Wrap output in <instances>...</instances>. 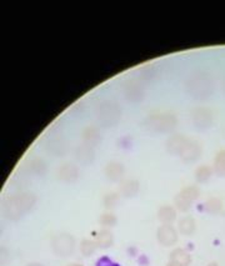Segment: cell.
Wrapping results in <instances>:
<instances>
[{
    "label": "cell",
    "mask_w": 225,
    "mask_h": 266,
    "mask_svg": "<svg viewBox=\"0 0 225 266\" xmlns=\"http://www.w3.org/2000/svg\"><path fill=\"white\" fill-rule=\"evenodd\" d=\"M124 97L130 103H140L144 99L145 90L143 84L138 79H130L124 84Z\"/></svg>",
    "instance_id": "cell-7"
},
{
    "label": "cell",
    "mask_w": 225,
    "mask_h": 266,
    "mask_svg": "<svg viewBox=\"0 0 225 266\" xmlns=\"http://www.w3.org/2000/svg\"><path fill=\"white\" fill-rule=\"evenodd\" d=\"M36 204V195L33 193H18L9 196L4 204V213L9 220L16 221L28 214Z\"/></svg>",
    "instance_id": "cell-2"
},
{
    "label": "cell",
    "mask_w": 225,
    "mask_h": 266,
    "mask_svg": "<svg viewBox=\"0 0 225 266\" xmlns=\"http://www.w3.org/2000/svg\"><path fill=\"white\" fill-rule=\"evenodd\" d=\"M189 139L183 134H173L167 140V151L172 155H180Z\"/></svg>",
    "instance_id": "cell-12"
},
{
    "label": "cell",
    "mask_w": 225,
    "mask_h": 266,
    "mask_svg": "<svg viewBox=\"0 0 225 266\" xmlns=\"http://www.w3.org/2000/svg\"><path fill=\"white\" fill-rule=\"evenodd\" d=\"M203 152V147L197 140H190L188 141V144L185 145V147L183 149V151L180 152V159L183 160L187 164H190V162H194L197 160H199V157L202 156Z\"/></svg>",
    "instance_id": "cell-9"
},
{
    "label": "cell",
    "mask_w": 225,
    "mask_h": 266,
    "mask_svg": "<svg viewBox=\"0 0 225 266\" xmlns=\"http://www.w3.org/2000/svg\"><path fill=\"white\" fill-rule=\"evenodd\" d=\"M104 174L110 181L118 183L124 177L125 166L120 161H109L104 167Z\"/></svg>",
    "instance_id": "cell-11"
},
{
    "label": "cell",
    "mask_w": 225,
    "mask_h": 266,
    "mask_svg": "<svg viewBox=\"0 0 225 266\" xmlns=\"http://www.w3.org/2000/svg\"><path fill=\"white\" fill-rule=\"evenodd\" d=\"M58 179L63 183L71 184L79 179V167L74 162H64L58 167Z\"/></svg>",
    "instance_id": "cell-10"
},
{
    "label": "cell",
    "mask_w": 225,
    "mask_h": 266,
    "mask_svg": "<svg viewBox=\"0 0 225 266\" xmlns=\"http://www.w3.org/2000/svg\"><path fill=\"white\" fill-rule=\"evenodd\" d=\"M81 140H83V144L89 145L91 147L96 146L101 140L100 130L95 125H88L86 128H84L83 133H81Z\"/></svg>",
    "instance_id": "cell-15"
},
{
    "label": "cell",
    "mask_w": 225,
    "mask_h": 266,
    "mask_svg": "<svg viewBox=\"0 0 225 266\" xmlns=\"http://www.w3.org/2000/svg\"><path fill=\"white\" fill-rule=\"evenodd\" d=\"M119 199H120V194L115 193V191L105 194V195L103 196V206L105 209H108V210H110V209L117 206V204L119 203Z\"/></svg>",
    "instance_id": "cell-28"
},
{
    "label": "cell",
    "mask_w": 225,
    "mask_h": 266,
    "mask_svg": "<svg viewBox=\"0 0 225 266\" xmlns=\"http://www.w3.org/2000/svg\"><path fill=\"white\" fill-rule=\"evenodd\" d=\"M118 223V218L115 214L110 213V211H106V213H103L99 218V224L103 226V229H108V228H113V226L117 225Z\"/></svg>",
    "instance_id": "cell-26"
},
{
    "label": "cell",
    "mask_w": 225,
    "mask_h": 266,
    "mask_svg": "<svg viewBox=\"0 0 225 266\" xmlns=\"http://www.w3.org/2000/svg\"><path fill=\"white\" fill-rule=\"evenodd\" d=\"M178 117L172 112L153 113L145 119V127L155 133H170L177 128Z\"/></svg>",
    "instance_id": "cell-4"
},
{
    "label": "cell",
    "mask_w": 225,
    "mask_h": 266,
    "mask_svg": "<svg viewBox=\"0 0 225 266\" xmlns=\"http://www.w3.org/2000/svg\"><path fill=\"white\" fill-rule=\"evenodd\" d=\"M167 266H183V265H180V264H178V263H175V261L170 260L169 263L167 264Z\"/></svg>",
    "instance_id": "cell-31"
},
{
    "label": "cell",
    "mask_w": 225,
    "mask_h": 266,
    "mask_svg": "<svg viewBox=\"0 0 225 266\" xmlns=\"http://www.w3.org/2000/svg\"><path fill=\"white\" fill-rule=\"evenodd\" d=\"M98 249V245H96L95 241L90 240V239H83L80 243V253L83 254L85 258H89V256L93 255L94 253Z\"/></svg>",
    "instance_id": "cell-27"
},
{
    "label": "cell",
    "mask_w": 225,
    "mask_h": 266,
    "mask_svg": "<svg viewBox=\"0 0 225 266\" xmlns=\"http://www.w3.org/2000/svg\"><path fill=\"white\" fill-rule=\"evenodd\" d=\"M213 167H210L209 165H200L195 170V179H197L198 183L203 184L209 181V179L213 175Z\"/></svg>",
    "instance_id": "cell-22"
},
{
    "label": "cell",
    "mask_w": 225,
    "mask_h": 266,
    "mask_svg": "<svg viewBox=\"0 0 225 266\" xmlns=\"http://www.w3.org/2000/svg\"><path fill=\"white\" fill-rule=\"evenodd\" d=\"M214 171L219 176H225V149L218 151L214 159Z\"/></svg>",
    "instance_id": "cell-24"
},
{
    "label": "cell",
    "mask_w": 225,
    "mask_h": 266,
    "mask_svg": "<svg viewBox=\"0 0 225 266\" xmlns=\"http://www.w3.org/2000/svg\"><path fill=\"white\" fill-rule=\"evenodd\" d=\"M207 266H219V265H218V263H209Z\"/></svg>",
    "instance_id": "cell-33"
},
{
    "label": "cell",
    "mask_w": 225,
    "mask_h": 266,
    "mask_svg": "<svg viewBox=\"0 0 225 266\" xmlns=\"http://www.w3.org/2000/svg\"><path fill=\"white\" fill-rule=\"evenodd\" d=\"M157 239L160 245L170 248V246H174L178 243L179 236H178V231L175 230L174 226L162 224L157 230Z\"/></svg>",
    "instance_id": "cell-8"
},
{
    "label": "cell",
    "mask_w": 225,
    "mask_h": 266,
    "mask_svg": "<svg viewBox=\"0 0 225 266\" xmlns=\"http://www.w3.org/2000/svg\"><path fill=\"white\" fill-rule=\"evenodd\" d=\"M74 156L79 164L89 165L93 162L94 157H95V151H94V147L86 144H80L74 150Z\"/></svg>",
    "instance_id": "cell-13"
},
{
    "label": "cell",
    "mask_w": 225,
    "mask_h": 266,
    "mask_svg": "<svg viewBox=\"0 0 225 266\" xmlns=\"http://www.w3.org/2000/svg\"><path fill=\"white\" fill-rule=\"evenodd\" d=\"M95 266H118V265L115 263H113L108 256H101V258L96 261Z\"/></svg>",
    "instance_id": "cell-30"
},
{
    "label": "cell",
    "mask_w": 225,
    "mask_h": 266,
    "mask_svg": "<svg viewBox=\"0 0 225 266\" xmlns=\"http://www.w3.org/2000/svg\"><path fill=\"white\" fill-rule=\"evenodd\" d=\"M174 204H175V209L179 211H182V213H185V211H189L190 208H192L193 203H190V201H188L187 199L184 198V196L180 195L179 193L175 195L174 198Z\"/></svg>",
    "instance_id": "cell-29"
},
{
    "label": "cell",
    "mask_w": 225,
    "mask_h": 266,
    "mask_svg": "<svg viewBox=\"0 0 225 266\" xmlns=\"http://www.w3.org/2000/svg\"><path fill=\"white\" fill-rule=\"evenodd\" d=\"M66 266H83V265H80V264H69V265Z\"/></svg>",
    "instance_id": "cell-34"
},
{
    "label": "cell",
    "mask_w": 225,
    "mask_h": 266,
    "mask_svg": "<svg viewBox=\"0 0 225 266\" xmlns=\"http://www.w3.org/2000/svg\"><path fill=\"white\" fill-rule=\"evenodd\" d=\"M179 194L182 196H184L188 201L190 203H194L195 200H198L200 196V189L195 185H188L185 188H183L182 190L179 191Z\"/></svg>",
    "instance_id": "cell-23"
},
{
    "label": "cell",
    "mask_w": 225,
    "mask_h": 266,
    "mask_svg": "<svg viewBox=\"0 0 225 266\" xmlns=\"http://www.w3.org/2000/svg\"><path fill=\"white\" fill-rule=\"evenodd\" d=\"M170 260L175 261V263L180 264L183 266H189L192 264V256L184 249L177 248L170 253Z\"/></svg>",
    "instance_id": "cell-20"
},
{
    "label": "cell",
    "mask_w": 225,
    "mask_h": 266,
    "mask_svg": "<svg viewBox=\"0 0 225 266\" xmlns=\"http://www.w3.org/2000/svg\"><path fill=\"white\" fill-rule=\"evenodd\" d=\"M158 219L164 225H172L177 219V209L172 205H162L158 210Z\"/></svg>",
    "instance_id": "cell-17"
},
{
    "label": "cell",
    "mask_w": 225,
    "mask_h": 266,
    "mask_svg": "<svg viewBox=\"0 0 225 266\" xmlns=\"http://www.w3.org/2000/svg\"><path fill=\"white\" fill-rule=\"evenodd\" d=\"M26 266H44V265L40 263H29Z\"/></svg>",
    "instance_id": "cell-32"
},
{
    "label": "cell",
    "mask_w": 225,
    "mask_h": 266,
    "mask_svg": "<svg viewBox=\"0 0 225 266\" xmlns=\"http://www.w3.org/2000/svg\"><path fill=\"white\" fill-rule=\"evenodd\" d=\"M96 119L103 128H113L122 119V107L115 100H104L96 109Z\"/></svg>",
    "instance_id": "cell-3"
},
{
    "label": "cell",
    "mask_w": 225,
    "mask_h": 266,
    "mask_svg": "<svg viewBox=\"0 0 225 266\" xmlns=\"http://www.w3.org/2000/svg\"><path fill=\"white\" fill-rule=\"evenodd\" d=\"M94 241L99 249H109L114 244V235L108 229H101L100 231H98Z\"/></svg>",
    "instance_id": "cell-18"
},
{
    "label": "cell",
    "mask_w": 225,
    "mask_h": 266,
    "mask_svg": "<svg viewBox=\"0 0 225 266\" xmlns=\"http://www.w3.org/2000/svg\"><path fill=\"white\" fill-rule=\"evenodd\" d=\"M50 245L55 255L60 256V258H68L75 250L76 241L71 234L58 233L53 235Z\"/></svg>",
    "instance_id": "cell-5"
},
{
    "label": "cell",
    "mask_w": 225,
    "mask_h": 266,
    "mask_svg": "<svg viewBox=\"0 0 225 266\" xmlns=\"http://www.w3.org/2000/svg\"><path fill=\"white\" fill-rule=\"evenodd\" d=\"M29 169L35 175H40L41 176V175L45 174L46 170H48V165H46V162L44 161L43 159H40V157H35V159H33L29 162Z\"/></svg>",
    "instance_id": "cell-25"
},
{
    "label": "cell",
    "mask_w": 225,
    "mask_h": 266,
    "mask_svg": "<svg viewBox=\"0 0 225 266\" xmlns=\"http://www.w3.org/2000/svg\"><path fill=\"white\" fill-rule=\"evenodd\" d=\"M192 122L197 129L199 130H207L214 123V114H213L212 109L205 107H197L192 110Z\"/></svg>",
    "instance_id": "cell-6"
},
{
    "label": "cell",
    "mask_w": 225,
    "mask_h": 266,
    "mask_svg": "<svg viewBox=\"0 0 225 266\" xmlns=\"http://www.w3.org/2000/svg\"><path fill=\"white\" fill-rule=\"evenodd\" d=\"M46 149H48V152H50L51 155L63 156V155H65L68 152L69 145L64 136H55L51 140H49L48 144H46Z\"/></svg>",
    "instance_id": "cell-14"
},
{
    "label": "cell",
    "mask_w": 225,
    "mask_h": 266,
    "mask_svg": "<svg viewBox=\"0 0 225 266\" xmlns=\"http://www.w3.org/2000/svg\"><path fill=\"white\" fill-rule=\"evenodd\" d=\"M204 210L209 214H219L222 213L223 210V201L222 199L215 198V196H212V198L207 199V201L204 203Z\"/></svg>",
    "instance_id": "cell-21"
},
{
    "label": "cell",
    "mask_w": 225,
    "mask_h": 266,
    "mask_svg": "<svg viewBox=\"0 0 225 266\" xmlns=\"http://www.w3.org/2000/svg\"><path fill=\"white\" fill-rule=\"evenodd\" d=\"M140 190V183L137 179H125L119 185V194L124 198L130 199L138 195Z\"/></svg>",
    "instance_id": "cell-16"
},
{
    "label": "cell",
    "mask_w": 225,
    "mask_h": 266,
    "mask_svg": "<svg viewBox=\"0 0 225 266\" xmlns=\"http://www.w3.org/2000/svg\"><path fill=\"white\" fill-rule=\"evenodd\" d=\"M178 229H179V233L182 235L190 236L197 230V221H195V219L193 216H184V218H182L179 220Z\"/></svg>",
    "instance_id": "cell-19"
},
{
    "label": "cell",
    "mask_w": 225,
    "mask_h": 266,
    "mask_svg": "<svg viewBox=\"0 0 225 266\" xmlns=\"http://www.w3.org/2000/svg\"><path fill=\"white\" fill-rule=\"evenodd\" d=\"M185 89L188 94L194 99H208L214 92V80L212 74L203 69L194 70L185 80Z\"/></svg>",
    "instance_id": "cell-1"
},
{
    "label": "cell",
    "mask_w": 225,
    "mask_h": 266,
    "mask_svg": "<svg viewBox=\"0 0 225 266\" xmlns=\"http://www.w3.org/2000/svg\"><path fill=\"white\" fill-rule=\"evenodd\" d=\"M223 92L225 93V78H224V80H223Z\"/></svg>",
    "instance_id": "cell-35"
}]
</instances>
